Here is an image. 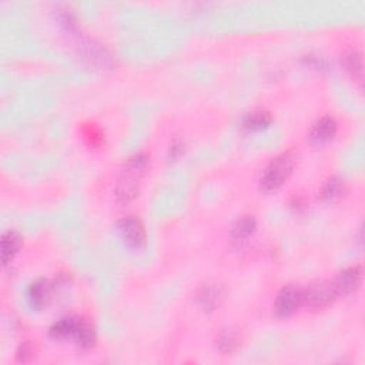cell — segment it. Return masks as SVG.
Listing matches in <instances>:
<instances>
[{
	"mask_svg": "<svg viewBox=\"0 0 365 365\" xmlns=\"http://www.w3.org/2000/svg\"><path fill=\"white\" fill-rule=\"evenodd\" d=\"M149 165V156L146 153H138L127 160L126 172L120 177L115 195L116 202L122 206L131 203L138 195V179Z\"/></svg>",
	"mask_w": 365,
	"mask_h": 365,
	"instance_id": "cell-1",
	"label": "cell"
},
{
	"mask_svg": "<svg viewBox=\"0 0 365 365\" xmlns=\"http://www.w3.org/2000/svg\"><path fill=\"white\" fill-rule=\"evenodd\" d=\"M294 167V159L290 153H284L275 157L264 170L260 179V187L264 191H273L282 187L290 177Z\"/></svg>",
	"mask_w": 365,
	"mask_h": 365,
	"instance_id": "cell-2",
	"label": "cell"
},
{
	"mask_svg": "<svg viewBox=\"0 0 365 365\" xmlns=\"http://www.w3.org/2000/svg\"><path fill=\"white\" fill-rule=\"evenodd\" d=\"M335 298L336 295L332 283L323 282V279L308 284L304 290H301V305L311 311L324 310L334 302Z\"/></svg>",
	"mask_w": 365,
	"mask_h": 365,
	"instance_id": "cell-3",
	"label": "cell"
},
{
	"mask_svg": "<svg viewBox=\"0 0 365 365\" xmlns=\"http://www.w3.org/2000/svg\"><path fill=\"white\" fill-rule=\"evenodd\" d=\"M120 238L130 248H142L146 244V229L143 222L136 217H124L117 221Z\"/></svg>",
	"mask_w": 365,
	"mask_h": 365,
	"instance_id": "cell-4",
	"label": "cell"
},
{
	"mask_svg": "<svg viewBox=\"0 0 365 365\" xmlns=\"http://www.w3.org/2000/svg\"><path fill=\"white\" fill-rule=\"evenodd\" d=\"M362 282V268L359 266H352L343 270L335 277L332 287L336 297H347L355 293Z\"/></svg>",
	"mask_w": 365,
	"mask_h": 365,
	"instance_id": "cell-5",
	"label": "cell"
},
{
	"mask_svg": "<svg viewBox=\"0 0 365 365\" xmlns=\"http://www.w3.org/2000/svg\"><path fill=\"white\" fill-rule=\"evenodd\" d=\"M301 305V290L294 286H287L278 293L274 304V311L279 318L293 316Z\"/></svg>",
	"mask_w": 365,
	"mask_h": 365,
	"instance_id": "cell-6",
	"label": "cell"
},
{
	"mask_svg": "<svg viewBox=\"0 0 365 365\" xmlns=\"http://www.w3.org/2000/svg\"><path fill=\"white\" fill-rule=\"evenodd\" d=\"M84 324V320L79 317H63L56 321L50 328V335L54 340H76V336Z\"/></svg>",
	"mask_w": 365,
	"mask_h": 365,
	"instance_id": "cell-7",
	"label": "cell"
},
{
	"mask_svg": "<svg viewBox=\"0 0 365 365\" xmlns=\"http://www.w3.org/2000/svg\"><path fill=\"white\" fill-rule=\"evenodd\" d=\"M336 130H339V126H336L335 119L331 116H324L314 123L308 137H310L314 145H327L335 137Z\"/></svg>",
	"mask_w": 365,
	"mask_h": 365,
	"instance_id": "cell-8",
	"label": "cell"
},
{
	"mask_svg": "<svg viewBox=\"0 0 365 365\" xmlns=\"http://www.w3.org/2000/svg\"><path fill=\"white\" fill-rule=\"evenodd\" d=\"M222 298V287L216 283H206L199 289L197 294H195V300H197L199 305L206 311H213L218 308Z\"/></svg>",
	"mask_w": 365,
	"mask_h": 365,
	"instance_id": "cell-9",
	"label": "cell"
},
{
	"mask_svg": "<svg viewBox=\"0 0 365 365\" xmlns=\"http://www.w3.org/2000/svg\"><path fill=\"white\" fill-rule=\"evenodd\" d=\"M53 295V286L47 279H39L33 283L27 291V301H29L33 310H42L44 308Z\"/></svg>",
	"mask_w": 365,
	"mask_h": 365,
	"instance_id": "cell-10",
	"label": "cell"
},
{
	"mask_svg": "<svg viewBox=\"0 0 365 365\" xmlns=\"http://www.w3.org/2000/svg\"><path fill=\"white\" fill-rule=\"evenodd\" d=\"M271 122H273V117L268 111L254 110V111H251V113L244 116L241 126H243V129H245L248 131H260V130L267 129L271 124Z\"/></svg>",
	"mask_w": 365,
	"mask_h": 365,
	"instance_id": "cell-11",
	"label": "cell"
},
{
	"mask_svg": "<svg viewBox=\"0 0 365 365\" xmlns=\"http://www.w3.org/2000/svg\"><path fill=\"white\" fill-rule=\"evenodd\" d=\"M23 244L22 236L17 232H6L2 237V260L3 264H9L13 257L20 251Z\"/></svg>",
	"mask_w": 365,
	"mask_h": 365,
	"instance_id": "cell-12",
	"label": "cell"
},
{
	"mask_svg": "<svg viewBox=\"0 0 365 365\" xmlns=\"http://www.w3.org/2000/svg\"><path fill=\"white\" fill-rule=\"evenodd\" d=\"M256 227H257L256 218L252 216H244L234 222V226L232 227V237L234 241H244L254 233Z\"/></svg>",
	"mask_w": 365,
	"mask_h": 365,
	"instance_id": "cell-13",
	"label": "cell"
},
{
	"mask_svg": "<svg viewBox=\"0 0 365 365\" xmlns=\"http://www.w3.org/2000/svg\"><path fill=\"white\" fill-rule=\"evenodd\" d=\"M343 193H344V181L339 177H332L323 186L320 191V197L327 203H332L335 200H339Z\"/></svg>",
	"mask_w": 365,
	"mask_h": 365,
	"instance_id": "cell-14",
	"label": "cell"
},
{
	"mask_svg": "<svg viewBox=\"0 0 365 365\" xmlns=\"http://www.w3.org/2000/svg\"><path fill=\"white\" fill-rule=\"evenodd\" d=\"M216 346L220 352L222 354H232L238 347V335L233 330H224L218 334Z\"/></svg>",
	"mask_w": 365,
	"mask_h": 365,
	"instance_id": "cell-15",
	"label": "cell"
},
{
	"mask_svg": "<svg viewBox=\"0 0 365 365\" xmlns=\"http://www.w3.org/2000/svg\"><path fill=\"white\" fill-rule=\"evenodd\" d=\"M344 66L347 72H350L354 77L362 79V54L358 50H350L343 58Z\"/></svg>",
	"mask_w": 365,
	"mask_h": 365,
	"instance_id": "cell-16",
	"label": "cell"
},
{
	"mask_svg": "<svg viewBox=\"0 0 365 365\" xmlns=\"http://www.w3.org/2000/svg\"><path fill=\"white\" fill-rule=\"evenodd\" d=\"M183 152H184V143L181 142V140L179 138L173 140V143L170 145V150H168V156H170V159L173 160L179 159L183 154Z\"/></svg>",
	"mask_w": 365,
	"mask_h": 365,
	"instance_id": "cell-17",
	"label": "cell"
},
{
	"mask_svg": "<svg viewBox=\"0 0 365 365\" xmlns=\"http://www.w3.org/2000/svg\"><path fill=\"white\" fill-rule=\"evenodd\" d=\"M32 357H33V350H32V347H31L29 344H27V343L22 344L20 348H19V351H17V358H19L20 361H29Z\"/></svg>",
	"mask_w": 365,
	"mask_h": 365,
	"instance_id": "cell-18",
	"label": "cell"
}]
</instances>
